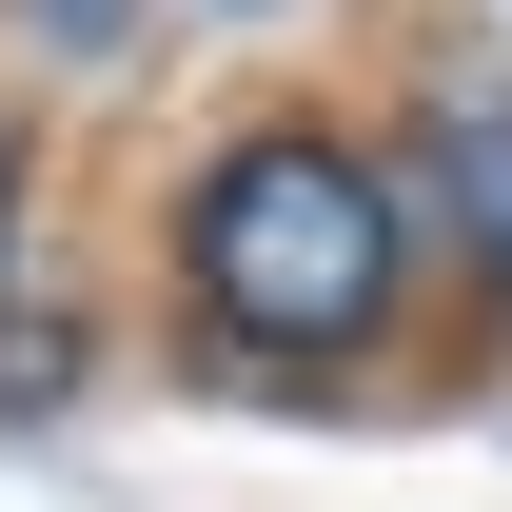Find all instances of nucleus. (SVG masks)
I'll return each mask as SVG.
<instances>
[{"mask_svg": "<svg viewBox=\"0 0 512 512\" xmlns=\"http://www.w3.org/2000/svg\"><path fill=\"white\" fill-rule=\"evenodd\" d=\"M178 276H197V316L237 335V355L335 375L394 316V178L355 138H237L197 178V217H178Z\"/></svg>", "mask_w": 512, "mask_h": 512, "instance_id": "obj_1", "label": "nucleus"}, {"mask_svg": "<svg viewBox=\"0 0 512 512\" xmlns=\"http://www.w3.org/2000/svg\"><path fill=\"white\" fill-rule=\"evenodd\" d=\"M473 217H493V237H512V138H473Z\"/></svg>", "mask_w": 512, "mask_h": 512, "instance_id": "obj_2", "label": "nucleus"}, {"mask_svg": "<svg viewBox=\"0 0 512 512\" xmlns=\"http://www.w3.org/2000/svg\"><path fill=\"white\" fill-rule=\"evenodd\" d=\"M0 256H20V178H0Z\"/></svg>", "mask_w": 512, "mask_h": 512, "instance_id": "obj_3", "label": "nucleus"}]
</instances>
